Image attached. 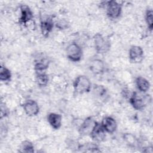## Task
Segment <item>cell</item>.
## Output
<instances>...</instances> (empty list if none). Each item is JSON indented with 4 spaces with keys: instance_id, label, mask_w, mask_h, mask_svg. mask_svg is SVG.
<instances>
[{
    "instance_id": "cell-22",
    "label": "cell",
    "mask_w": 153,
    "mask_h": 153,
    "mask_svg": "<svg viewBox=\"0 0 153 153\" xmlns=\"http://www.w3.org/2000/svg\"><path fill=\"white\" fill-rule=\"evenodd\" d=\"M123 139L130 146H135L137 143V139L131 133H125L123 135Z\"/></svg>"
},
{
    "instance_id": "cell-9",
    "label": "cell",
    "mask_w": 153,
    "mask_h": 153,
    "mask_svg": "<svg viewBox=\"0 0 153 153\" xmlns=\"http://www.w3.org/2000/svg\"><path fill=\"white\" fill-rule=\"evenodd\" d=\"M96 121L92 117H88L81 124L78 128V133L81 136L89 135Z\"/></svg>"
},
{
    "instance_id": "cell-11",
    "label": "cell",
    "mask_w": 153,
    "mask_h": 153,
    "mask_svg": "<svg viewBox=\"0 0 153 153\" xmlns=\"http://www.w3.org/2000/svg\"><path fill=\"white\" fill-rule=\"evenodd\" d=\"M100 124L105 131L109 134L114 133L117 128V123L115 120L110 116L105 117Z\"/></svg>"
},
{
    "instance_id": "cell-2",
    "label": "cell",
    "mask_w": 153,
    "mask_h": 153,
    "mask_svg": "<svg viewBox=\"0 0 153 153\" xmlns=\"http://www.w3.org/2000/svg\"><path fill=\"white\" fill-rule=\"evenodd\" d=\"M74 92L82 94L89 93L91 89V82L90 79L85 75H79L73 82Z\"/></svg>"
},
{
    "instance_id": "cell-25",
    "label": "cell",
    "mask_w": 153,
    "mask_h": 153,
    "mask_svg": "<svg viewBox=\"0 0 153 153\" xmlns=\"http://www.w3.org/2000/svg\"><path fill=\"white\" fill-rule=\"evenodd\" d=\"M8 113V109L7 108L5 105L4 106L2 105V103H1V118H2V117L7 116Z\"/></svg>"
},
{
    "instance_id": "cell-8",
    "label": "cell",
    "mask_w": 153,
    "mask_h": 153,
    "mask_svg": "<svg viewBox=\"0 0 153 153\" xmlns=\"http://www.w3.org/2000/svg\"><path fill=\"white\" fill-rule=\"evenodd\" d=\"M144 51L139 45H132L128 50V57L132 63H140L143 59Z\"/></svg>"
},
{
    "instance_id": "cell-18",
    "label": "cell",
    "mask_w": 153,
    "mask_h": 153,
    "mask_svg": "<svg viewBox=\"0 0 153 153\" xmlns=\"http://www.w3.org/2000/svg\"><path fill=\"white\" fill-rule=\"evenodd\" d=\"M36 82L39 87H45L48 82V76L44 72H38L36 75Z\"/></svg>"
},
{
    "instance_id": "cell-4",
    "label": "cell",
    "mask_w": 153,
    "mask_h": 153,
    "mask_svg": "<svg viewBox=\"0 0 153 153\" xmlns=\"http://www.w3.org/2000/svg\"><path fill=\"white\" fill-rule=\"evenodd\" d=\"M66 54L71 61L78 62L82 59V50L79 44L72 42L66 47Z\"/></svg>"
},
{
    "instance_id": "cell-3",
    "label": "cell",
    "mask_w": 153,
    "mask_h": 153,
    "mask_svg": "<svg viewBox=\"0 0 153 153\" xmlns=\"http://www.w3.org/2000/svg\"><path fill=\"white\" fill-rule=\"evenodd\" d=\"M93 42L95 50L97 53L104 54L110 50V41L100 33H97L94 35Z\"/></svg>"
},
{
    "instance_id": "cell-16",
    "label": "cell",
    "mask_w": 153,
    "mask_h": 153,
    "mask_svg": "<svg viewBox=\"0 0 153 153\" xmlns=\"http://www.w3.org/2000/svg\"><path fill=\"white\" fill-rule=\"evenodd\" d=\"M50 61L46 58L36 60L34 63V69L38 72H43L48 68Z\"/></svg>"
},
{
    "instance_id": "cell-10",
    "label": "cell",
    "mask_w": 153,
    "mask_h": 153,
    "mask_svg": "<svg viewBox=\"0 0 153 153\" xmlns=\"http://www.w3.org/2000/svg\"><path fill=\"white\" fill-rule=\"evenodd\" d=\"M23 108L25 114L29 117L36 116L39 112V106L38 103L32 99L26 100L23 105Z\"/></svg>"
},
{
    "instance_id": "cell-13",
    "label": "cell",
    "mask_w": 153,
    "mask_h": 153,
    "mask_svg": "<svg viewBox=\"0 0 153 153\" xmlns=\"http://www.w3.org/2000/svg\"><path fill=\"white\" fill-rule=\"evenodd\" d=\"M47 121L50 126L54 130H58L61 127L62 123V117L60 114L50 112L47 115Z\"/></svg>"
},
{
    "instance_id": "cell-23",
    "label": "cell",
    "mask_w": 153,
    "mask_h": 153,
    "mask_svg": "<svg viewBox=\"0 0 153 153\" xmlns=\"http://www.w3.org/2000/svg\"><path fill=\"white\" fill-rule=\"evenodd\" d=\"M93 91L95 95L99 97H103L106 93V90L103 85H95Z\"/></svg>"
},
{
    "instance_id": "cell-21",
    "label": "cell",
    "mask_w": 153,
    "mask_h": 153,
    "mask_svg": "<svg viewBox=\"0 0 153 153\" xmlns=\"http://www.w3.org/2000/svg\"><path fill=\"white\" fill-rule=\"evenodd\" d=\"M79 149H84V152H99L100 150L99 149L98 146L94 143H88L79 146Z\"/></svg>"
},
{
    "instance_id": "cell-12",
    "label": "cell",
    "mask_w": 153,
    "mask_h": 153,
    "mask_svg": "<svg viewBox=\"0 0 153 153\" xmlns=\"http://www.w3.org/2000/svg\"><path fill=\"white\" fill-rule=\"evenodd\" d=\"M53 27L54 22L52 17H47L41 20L40 28L41 33L44 36L47 37L52 31Z\"/></svg>"
},
{
    "instance_id": "cell-19",
    "label": "cell",
    "mask_w": 153,
    "mask_h": 153,
    "mask_svg": "<svg viewBox=\"0 0 153 153\" xmlns=\"http://www.w3.org/2000/svg\"><path fill=\"white\" fill-rule=\"evenodd\" d=\"M12 75L10 70L4 65L0 68V80L2 82H7L11 80Z\"/></svg>"
},
{
    "instance_id": "cell-20",
    "label": "cell",
    "mask_w": 153,
    "mask_h": 153,
    "mask_svg": "<svg viewBox=\"0 0 153 153\" xmlns=\"http://www.w3.org/2000/svg\"><path fill=\"white\" fill-rule=\"evenodd\" d=\"M145 19L148 30L152 31L153 28V11L152 9L146 10Z\"/></svg>"
},
{
    "instance_id": "cell-17",
    "label": "cell",
    "mask_w": 153,
    "mask_h": 153,
    "mask_svg": "<svg viewBox=\"0 0 153 153\" xmlns=\"http://www.w3.org/2000/svg\"><path fill=\"white\" fill-rule=\"evenodd\" d=\"M19 151L22 153H32L34 152V145L29 140H24L20 143Z\"/></svg>"
},
{
    "instance_id": "cell-7",
    "label": "cell",
    "mask_w": 153,
    "mask_h": 153,
    "mask_svg": "<svg viewBox=\"0 0 153 153\" xmlns=\"http://www.w3.org/2000/svg\"><path fill=\"white\" fill-rule=\"evenodd\" d=\"M106 133V132L102 126L101 124L96 121L89 135L93 141L96 142H101L105 140Z\"/></svg>"
},
{
    "instance_id": "cell-15",
    "label": "cell",
    "mask_w": 153,
    "mask_h": 153,
    "mask_svg": "<svg viewBox=\"0 0 153 153\" xmlns=\"http://www.w3.org/2000/svg\"><path fill=\"white\" fill-rule=\"evenodd\" d=\"M89 68L92 72L96 74H100L103 72L105 70V65L103 62L101 60L95 59L91 62Z\"/></svg>"
},
{
    "instance_id": "cell-5",
    "label": "cell",
    "mask_w": 153,
    "mask_h": 153,
    "mask_svg": "<svg viewBox=\"0 0 153 153\" xmlns=\"http://www.w3.org/2000/svg\"><path fill=\"white\" fill-rule=\"evenodd\" d=\"M107 16L110 19H118L122 13V5L115 1H108L105 2Z\"/></svg>"
},
{
    "instance_id": "cell-24",
    "label": "cell",
    "mask_w": 153,
    "mask_h": 153,
    "mask_svg": "<svg viewBox=\"0 0 153 153\" xmlns=\"http://www.w3.org/2000/svg\"><path fill=\"white\" fill-rule=\"evenodd\" d=\"M56 27L60 29H65L68 27L69 23L65 19H62L56 23Z\"/></svg>"
},
{
    "instance_id": "cell-6",
    "label": "cell",
    "mask_w": 153,
    "mask_h": 153,
    "mask_svg": "<svg viewBox=\"0 0 153 153\" xmlns=\"http://www.w3.org/2000/svg\"><path fill=\"white\" fill-rule=\"evenodd\" d=\"M20 15L19 18V23L23 26H27L28 23L32 22L33 19L32 11L28 5L23 4L20 6Z\"/></svg>"
},
{
    "instance_id": "cell-14",
    "label": "cell",
    "mask_w": 153,
    "mask_h": 153,
    "mask_svg": "<svg viewBox=\"0 0 153 153\" xmlns=\"http://www.w3.org/2000/svg\"><path fill=\"white\" fill-rule=\"evenodd\" d=\"M135 82L137 90L141 93H146L150 88L151 85L149 81L143 76L137 77Z\"/></svg>"
},
{
    "instance_id": "cell-1",
    "label": "cell",
    "mask_w": 153,
    "mask_h": 153,
    "mask_svg": "<svg viewBox=\"0 0 153 153\" xmlns=\"http://www.w3.org/2000/svg\"><path fill=\"white\" fill-rule=\"evenodd\" d=\"M151 98L146 93L134 91L129 97V103L136 110L143 109L151 102Z\"/></svg>"
}]
</instances>
